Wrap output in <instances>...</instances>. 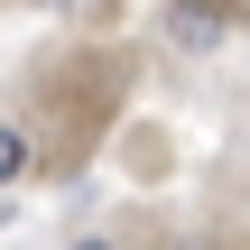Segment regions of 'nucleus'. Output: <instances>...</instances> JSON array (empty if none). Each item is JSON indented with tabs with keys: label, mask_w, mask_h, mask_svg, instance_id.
<instances>
[{
	"label": "nucleus",
	"mask_w": 250,
	"mask_h": 250,
	"mask_svg": "<svg viewBox=\"0 0 250 250\" xmlns=\"http://www.w3.org/2000/svg\"><path fill=\"white\" fill-rule=\"evenodd\" d=\"M167 37L176 46H213L223 37V0H167Z\"/></svg>",
	"instance_id": "f257e3e1"
},
{
	"label": "nucleus",
	"mask_w": 250,
	"mask_h": 250,
	"mask_svg": "<svg viewBox=\"0 0 250 250\" xmlns=\"http://www.w3.org/2000/svg\"><path fill=\"white\" fill-rule=\"evenodd\" d=\"M0 176H9V186H19V176H28V130H19V121H9V130H0Z\"/></svg>",
	"instance_id": "f03ea898"
},
{
	"label": "nucleus",
	"mask_w": 250,
	"mask_h": 250,
	"mask_svg": "<svg viewBox=\"0 0 250 250\" xmlns=\"http://www.w3.org/2000/svg\"><path fill=\"white\" fill-rule=\"evenodd\" d=\"M74 250H111V241H74Z\"/></svg>",
	"instance_id": "7ed1b4c3"
}]
</instances>
